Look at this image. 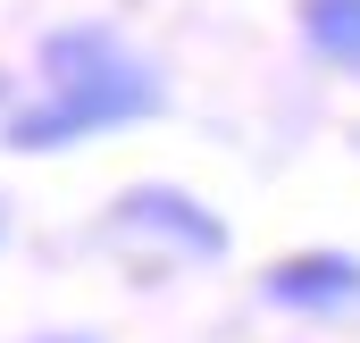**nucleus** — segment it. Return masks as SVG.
Wrapping results in <instances>:
<instances>
[{
	"mask_svg": "<svg viewBox=\"0 0 360 343\" xmlns=\"http://www.w3.org/2000/svg\"><path fill=\"white\" fill-rule=\"evenodd\" d=\"M42 67H51V92L34 109L8 117V151H68L84 134H109V126H143L168 109L160 76L143 59H126L109 42V25H68L42 42Z\"/></svg>",
	"mask_w": 360,
	"mask_h": 343,
	"instance_id": "nucleus-1",
	"label": "nucleus"
},
{
	"mask_svg": "<svg viewBox=\"0 0 360 343\" xmlns=\"http://www.w3.org/2000/svg\"><path fill=\"white\" fill-rule=\"evenodd\" d=\"M109 226L134 235V243H168L176 259H226V243H235L226 218L210 201H193L184 184H126L109 201Z\"/></svg>",
	"mask_w": 360,
	"mask_h": 343,
	"instance_id": "nucleus-2",
	"label": "nucleus"
},
{
	"mask_svg": "<svg viewBox=\"0 0 360 343\" xmlns=\"http://www.w3.org/2000/svg\"><path fill=\"white\" fill-rule=\"evenodd\" d=\"M260 293L276 310H302V318H344V310H360V259L352 252H285L260 268Z\"/></svg>",
	"mask_w": 360,
	"mask_h": 343,
	"instance_id": "nucleus-3",
	"label": "nucleus"
},
{
	"mask_svg": "<svg viewBox=\"0 0 360 343\" xmlns=\"http://www.w3.org/2000/svg\"><path fill=\"white\" fill-rule=\"evenodd\" d=\"M293 8H302V42L360 76V0H293Z\"/></svg>",
	"mask_w": 360,
	"mask_h": 343,
	"instance_id": "nucleus-4",
	"label": "nucleus"
},
{
	"mask_svg": "<svg viewBox=\"0 0 360 343\" xmlns=\"http://www.w3.org/2000/svg\"><path fill=\"white\" fill-rule=\"evenodd\" d=\"M42 343H92V335H42Z\"/></svg>",
	"mask_w": 360,
	"mask_h": 343,
	"instance_id": "nucleus-5",
	"label": "nucleus"
},
{
	"mask_svg": "<svg viewBox=\"0 0 360 343\" xmlns=\"http://www.w3.org/2000/svg\"><path fill=\"white\" fill-rule=\"evenodd\" d=\"M0 243H8V218H0Z\"/></svg>",
	"mask_w": 360,
	"mask_h": 343,
	"instance_id": "nucleus-6",
	"label": "nucleus"
}]
</instances>
